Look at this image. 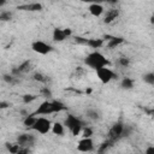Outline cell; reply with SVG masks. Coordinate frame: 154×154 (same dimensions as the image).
Here are the masks:
<instances>
[{"label": "cell", "mask_w": 154, "mask_h": 154, "mask_svg": "<svg viewBox=\"0 0 154 154\" xmlns=\"http://www.w3.org/2000/svg\"><path fill=\"white\" fill-rule=\"evenodd\" d=\"M84 64H85L88 67H90V69L97 71V70L101 69V67H106V66L109 64V61L107 60V58H106L102 53H100V52H97V51H93V52H90V53L84 58Z\"/></svg>", "instance_id": "cell-1"}, {"label": "cell", "mask_w": 154, "mask_h": 154, "mask_svg": "<svg viewBox=\"0 0 154 154\" xmlns=\"http://www.w3.org/2000/svg\"><path fill=\"white\" fill-rule=\"evenodd\" d=\"M64 126L67 128L73 136H77L84 128V123L78 117H76L73 114H67L64 120Z\"/></svg>", "instance_id": "cell-2"}, {"label": "cell", "mask_w": 154, "mask_h": 154, "mask_svg": "<svg viewBox=\"0 0 154 154\" xmlns=\"http://www.w3.org/2000/svg\"><path fill=\"white\" fill-rule=\"evenodd\" d=\"M51 129H52V123L46 117H37L35 124L31 128V130H34V131H36V132H38L41 135L48 134L51 131Z\"/></svg>", "instance_id": "cell-3"}, {"label": "cell", "mask_w": 154, "mask_h": 154, "mask_svg": "<svg viewBox=\"0 0 154 154\" xmlns=\"http://www.w3.org/2000/svg\"><path fill=\"white\" fill-rule=\"evenodd\" d=\"M124 123L123 122H117L112 125V128L108 131V140L112 141L113 143L117 142L118 140L123 138V130H124Z\"/></svg>", "instance_id": "cell-4"}, {"label": "cell", "mask_w": 154, "mask_h": 154, "mask_svg": "<svg viewBox=\"0 0 154 154\" xmlns=\"http://www.w3.org/2000/svg\"><path fill=\"white\" fill-rule=\"evenodd\" d=\"M31 49L37 54L46 55V54H48V53H51L53 51V47L49 43H47V42H45L42 40H36V41H34L31 43Z\"/></svg>", "instance_id": "cell-5"}, {"label": "cell", "mask_w": 154, "mask_h": 154, "mask_svg": "<svg viewBox=\"0 0 154 154\" xmlns=\"http://www.w3.org/2000/svg\"><path fill=\"white\" fill-rule=\"evenodd\" d=\"M96 72V76H97V78H99V81L101 82V83H103V84H107V83H109L112 79H114V78H117V75L109 69V67H101V69H99L97 71H95Z\"/></svg>", "instance_id": "cell-6"}, {"label": "cell", "mask_w": 154, "mask_h": 154, "mask_svg": "<svg viewBox=\"0 0 154 154\" xmlns=\"http://www.w3.org/2000/svg\"><path fill=\"white\" fill-rule=\"evenodd\" d=\"M54 109H53V105H52V100H45L43 102H41L38 105V107L31 113L32 116H48V114H53Z\"/></svg>", "instance_id": "cell-7"}, {"label": "cell", "mask_w": 154, "mask_h": 154, "mask_svg": "<svg viewBox=\"0 0 154 154\" xmlns=\"http://www.w3.org/2000/svg\"><path fill=\"white\" fill-rule=\"evenodd\" d=\"M35 136L31 135V134H28V132H24V134H20L18 137H17V143L19 144V147H25V148H29L31 147L34 143H35Z\"/></svg>", "instance_id": "cell-8"}, {"label": "cell", "mask_w": 154, "mask_h": 154, "mask_svg": "<svg viewBox=\"0 0 154 154\" xmlns=\"http://www.w3.org/2000/svg\"><path fill=\"white\" fill-rule=\"evenodd\" d=\"M95 148L94 146V141L93 138H82L78 143H77V150L81 152V153H89V152H93Z\"/></svg>", "instance_id": "cell-9"}, {"label": "cell", "mask_w": 154, "mask_h": 154, "mask_svg": "<svg viewBox=\"0 0 154 154\" xmlns=\"http://www.w3.org/2000/svg\"><path fill=\"white\" fill-rule=\"evenodd\" d=\"M72 31L71 29H61V28H55L53 30V40L55 42H61L64 41L65 38H67L69 36H71Z\"/></svg>", "instance_id": "cell-10"}, {"label": "cell", "mask_w": 154, "mask_h": 154, "mask_svg": "<svg viewBox=\"0 0 154 154\" xmlns=\"http://www.w3.org/2000/svg\"><path fill=\"white\" fill-rule=\"evenodd\" d=\"M88 11H89V13H90L91 16H94V17H100V16L105 12L103 6L100 5V4H90L89 7H88Z\"/></svg>", "instance_id": "cell-11"}, {"label": "cell", "mask_w": 154, "mask_h": 154, "mask_svg": "<svg viewBox=\"0 0 154 154\" xmlns=\"http://www.w3.org/2000/svg\"><path fill=\"white\" fill-rule=\"evenodd\" d=\"M18 10L23 11H30V12H36V11H42V5L38 2H32V4H25L18 6Z\"/></svg>", "instance_id": "cell-12"}, {"label": "cell", "mask_w": 154, "mask_h": 154, "mask_svg": "<svg viewBox=\"0 0 154 154\" xmlns=\"http://www.w3.org/2000/svg\"><path fill=\"white\" fill-rule=\"evenodd\" d=\"M107 38V47L108 48H114V47H117V46H119V45H122L123 42H124V38L123 37H116V36H105L103 37V40H106Z\"/></svg>", "instance_id": "cell-13"}, {"label": "cell", "mask_w": 154, "mask_h": 154, "mask_svg": "<svg viewBox=\"0 0 154 154\" xmlns=\"http://www.w3.org/2000/svg\"><path fill=\"white\" fill-rule=\"evenodd\" d=\"M103 38H87V46H89L90 48H101L103 46Z\"/></svg>", "instance_id": "cell-14"}, {"label": "cell", "mask_w": 154, "mask_h": 154, "mask_svg": "<svg viewBox=\"0 0 154 154\" xmlns=\"http://www.w3.org/2000/svg\"><path fill=\"white\" fill-rule=\"evenodd\" d=\"M52 132L54 134V135H57V136H63L64 135V132H65V126H64V124H61V123H59V122H55L54 124H52Z\"/></svg>", "instance_id": "cell-15"}, {"label": "cell", "mask_w": 154, "mask_h": 154, "mask_svg": "<svg viewBox=\"0 0 154 154\" xmlns=\"http://www.w3.org/2000/svg\"><path fill=\"white\" fill-rule=\"evenodd\" d=\"M118 10H116V8H111V10H108L107 12H106V16H105V19H103V22L105 23H111V22H113L117 17H118Z\"/></svg>", "instance_id": "cell-16"}, {"label": "cell", "mask_w": 154, "mask_h": 154, "mask_svg": "<svg viewBox=\"0 0 154 154\" xmlns=\"http://www.w3.org/2000/svg\"><path fill=\"white\" fill-rule=\"evenodd\" d=\"M36 116H32L31 113L30 114H26V117L24 118V120H23V125L26 128V129H30L31 130V128H32V125L35 124V122H36Z\"/></svg>", "instance_id": "cell-17"}, {"label": "cell", "mask_w": 154, "mask_h": 154, "mask_svg": "<svg viewBox=\"0 0 154 154\" xmlns=\"http://www.w3.org/2000/svg\"><path fill=\"white\" fill-rule=\"evenodd\" d=\"M52 105H53V109H54V113H59V112H63L65 111L67 107L65 106L64 102H61L60 100H52Z\"/></svg>", "instance_id": "cell-18"}, {"label": "cell", "mask_w": 154, "mask_h": 154, "mask_svg": "<svg viewBox=\"0 0 154 154\" xmlns=\"http://www.w3.org/2000/svg\"><path fill=\"white\" fill-rule=\"evenodd\" d=\"M120 87L124 90H131L134 88V81L131 78H129V77H124L122 79V82H120Z\"/></svg>", "instance_id": "cell-19"}, {"label": "cell", "mask_w": 154, "mask_h": 154, "mask_svg": "<svg viewBox=\"0 0 154 154\" xmlns=\"http://www.w3.org/2000/svg\"><path fill=\"white\" fill-rule=\"evenodd\" d=\"M85 114H87V117H88L89 119H91V120H99V119L101 118L100 112H99L97 109H95V108H90V109H88V111L85 112Z\"/></svg>", "instance_id": "cell-20"}, {"label": "cell", "mask_w": 154, "mask_h": 154, "mask_svg": "<svg viewBox=\"0 0 154 154\" xmlns=\"http://www.w3.org/2000/svg\"><path fill=\"white\" fill-rule=\"evenodd\" d=\"M29 69H30V61H24L23 64H20L17 69H14L13 70V72L14 73H23V72H26V71H29Z\"/></svg>", "instance_id": "cell-21"}, {"label": "cell", "mask_w": 154, "mask_h": 154, "mask_svg": "<svg viewBox=\"0 0 154 154\" xmlns=\"http://www.w3.org/2000/svg\"><path fill=\"white\" fill-rule=\"evenodd\" d=\"M113 144V142L112 141H109V140H107V141H105V142H102L101 144H100V147H99V149H97V154H103Z\"/></svg>", "instance_id": "cell-22"}, {"label": "cell", "mask_w": 154, "mask_h": 154, "mask_svg": "<svg viewBox=\"0 0 154 154\" xmlns=\"http://www.w3.org/2000/svg\"><path fill=\"white\" fill-rule=\"evenodd\" d=\"M142 79L144 83L149 84V85H153L154 84V73L153 72H147L142 76Z\"/></svg>", "instance_id": "cell-23"}, {"label": "cell", "mask_w": 154, "mask_h": 154, "mask_svg": "<svg viewBox=\"0 0 154 154\" xmlns=\"http://www.w3.org/2000/svg\"><path fill=\"white\" fill-rule=\"evenodd\" d=\"M6 149L11 153V154H17V152L19 150V144L16 143H6Z\"/></svg>", "instance_id": "cell-24"}, {"label": "cell", "mask_w": 154, "mask_h": 154, "mask_svg": "<svg viewBox=\"0 0 154 154\" xmlns=\"http://www.w3.org/2000/svg\"><path fill=\"white\" fill-rule=\"evenodd\" d=\"M11 18H12V13L8 12V11H4V12L0 13V20L7 22V20H11Z\"/></svg>", "instance_id": "cell-25"}, {"label": "cell", "mask_w": 154, "mask_h": 154, "mask_svg": "<svg viewBox=\"0 0 154 154\" xmlns=\"http://www.w3.org/2000/svg\"><path fill=\"white\" fill-rule=\"evenodd\" d=\"M82 130H83V137H84V138H91V136H93V130H91V128L85 126V128H83Z\"/></svg>", "instance_id": "cell-26"}, {"label": "cell", "mask_w": 154, "mask_h": 154, "mask_svg": "<svg viewBox=\"0 0 154 154\" xmlns=\"http://www.w3.org/2000/svg\"><path fill=\"white\" fill-rule=\"evenodd\" d=\"M36 95H32V94H25V95H23V101L25 102V103H29V102H32L34 100H36Z\"/></svg>", "instance_id": "cell-27"}, {"label": "cell", "mask_w": 154, "mask_h": 154, "mask_svg": "<svg viewBox=\"0 0 154 154\" xmlns=\"http://www.w3.org/2000/svg\"><path fill=\"white\" fill-rule=\"evenodd\" d=\"M41 94H42V96H45V97H52V91L48 89V87H46V88H42L41 89Z\"/></svg>", "instance_id": "cell-28"}, {"label": "cell", "mask_w": 154, "mask_h": 154, "mask_svg": "<svg viewBox=\"0 0 154 154\" xmlns=\"http://www.w3.org/2000/svg\"><path fill=\"white\" fill-rule=\"evenodd\" d=\"M119 64H120L123 67H126V66L130 64V60H129V58H126V57H122V58H119Z\"/></svg>", "instance_id": "cell-29"}, {"label": "cell", "mask_w": 154, "mask_h": 154, "mask_svg": "<svg viewBox=\"0 0 154 154\" xmlns=\"http://www.w3.org/2000/svg\"><path fill=\"white\" fill-rule=\"evenodd\" d=\"M34 79H36V81H40V82H46V81H47L46 76H43V75H42V73H40V72H38V73L36 72V73L34 75Z\"/></svg>", "instance_id": "cell-30"}, {"label": "cell", "mask_w": 154, "mask_h": 154, "mask_svg": "<svg viewBox=\"0 0 154 154\" xmlns=\"http://www.w3.org/2000/svg\"><path fill=\"white\" fill-rule=\"evenodd\" d=\"M2 78H4V81L7 82V83H13V82H14V76H12V75H4Z\"/></svg>", "instance_id": "cell-31"}, {"label": "cell", "mask_w": 154, "mask_h": 154, "mask_svg": "<svg viewBox=\"0 0 154 154\" xmlns=\"http://www.w3.org/2000/svg\"><path fill=\"white\" fill-rule=\"evenodd\" d=\"M17 154H30V150H29V148L19 147V150L17 152Z\"/></svg>", "instance_id": "cell-32"}, {"label": "cell", "mask_w": 154, "mask_h": 154, "mask_svg": "<svg viewBox=\"0 0 154 154\" xmlns=\"http://www.w3.org/2000/svg\"><path fill=\"white\" fill-rule=\"evenodd\" d=\"M144 154H154V147L153 146H148L144 150Z\"/></svg>", "instance_id": "cell-33"}, {"label": "cell", "mask_w": 154, "mask_h": 154, "mask_svg": "<svg viewBox=\"0 0 154 154\" xmlns=\"http://www.w3.org/2000/svg\"><path fill=\"white\" fill-rule=\"evenodd\" d=\"M8 106H10L8 102H5V101H1L0 102V108H7Z\"/></svg>", "instance_id": "cell-34"}, {"label": "cell", "mask_w": 154, "mask_h": 154, "mask_svg": "<svg viewBox=\"0 0 154 154\" xmlns=\"http://www.w3.org/2000/svg\"><path fill=\"white\" fill-rule=\"evenodd\" d=\"M5 4H6V1H4V0H1V1H0V7H1V6H4Z\"/></svg>", "instance_id": "cell-35"}]
</instances>
